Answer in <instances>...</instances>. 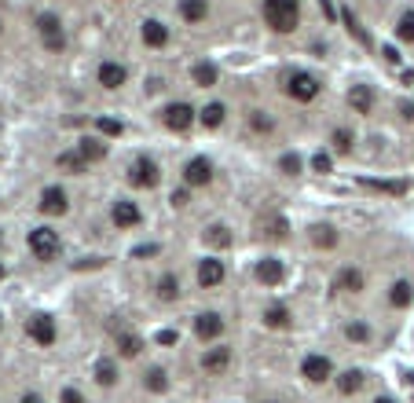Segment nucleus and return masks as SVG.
<instances>
[{
    "instance_id": "obj_15",
    "label": "nucleus",
    "mask_w": 414,
    "mask_h": 403,
    "mask_svg": "<svg viewBox=\"0 0 414 403\" xmlns=\"http://www.w3.org/2000/svg\"><path fill=\"white\" fill-rule=\"evenodd\" d=\"M125 77H128V74H125L121 62H103V67H99V85H103V88H110V92L125 85Z\"/></svg>"
},
{
    "instance_id": "obj_4",
    "label": "nucleus",
    "mask_w": 414,
    "mask_h": 403,
    "mask_svg": "<svg viewBox=\"0 0 414 403\" xmlns=\"http://www.w3.org/2000/svg\"><path fill=\"white\" fill-rule=\"evenodd\" d=\"M286 92H290V99H297V103H312V99L319 96V81H316V74H308V70L290 74Z\"/></svg>"
},
{
    "instance_id": "obj_17",
    "label": "nucleus",
    "mask_w": 414,
    "mask_h": 403,
    "mask_svg": "<svg viewBox=\"0 0 414 403\" xmlns=\"http://www.w3.org/2000/svg\"><path fill=\"white\" fill-rule=\"evenodd\" d=\"M198 282L205 286V290H209V286H220V282H224V264L213 261V257H209V261H202L198 264Z\"/></svg>"
},
{
    "instance_id": "obj_39",
    "label": "nucleus",
    "mask_w": 414,
    "mask_h": 403,
    "mask_svg": "<svg viewBox=\"0 0 414 403\" xmlns=\"http://www.w3.org/2000/svg\"><path fill=\"white\" fill-rule=\"evenodd\" d=\"M334 147H338L341 154L352 151V132H348V128H338V132H334Z\"/></svg>"
},
{
    "instance_id": "obj_46",
    "label": "nucleus",
    "mask_w": 414,
    "mask_h": 403,
    "mask_svg": "<svg viewBox=\"0 0 414 403\" xmlns=\"http://www.w3.org/2000/svg\"><path fill=\"white\" fill-rule=\"evenodd\" d=\"M381 55H385V62H399V51L396 48H381Z\"/></svg>"
},
{
    "instance_id": "obj_28",
    "label": "nucleus",
    "mask_w": 414,
    "mask_h": 403,
    "mask_svg": "<svg viewBox=\"0 0 414 403\" xmlns=\"http://www.w3.org/2000/svg\"><path fill=\"white\" fill-rule=\"evenodd\" d=\"M85 154V162H103L107 158V143H99V139H81V147H77Z\"/></svg>"
},
{
    "instance_id": "obj_44",
    "label": "nucleus",
    "mask_w": 414,
    "mask_h": 403,
    "mask_svg": "<svg viewBox=\"0 0 414 403\" xmlns=\"http://www.w3.org/2000/svg\"><path fill=\"white\" fill-rule=\"evenodd\" d=\"M154 253H158V246H136L132 250V257H154Z\"/></svg>"
},
{
    "instance_id": "obj_20",
    "label": "nucleus",
    "mask_w": 414,
    "mask_h": 403,
    "mask_svg": "<svg viewBox=\"0 0 414 403\" xmlns=\"http://www.w3.org/2000/svg\"><path fill=\"white\" fill-rule=\"evenodd\" d=\"M165 41H169V30L158 22V19H147L144 22V44H150V48H162Z\"/></svg>"
},
{
    "instance_id": "obj_21",
    "label": "nucleus",
    "mask_w": 414,
    "mask_h": 403,
    "mask_svg": "<svg viewBox=\"0 0 414 403\" xmlns=\"http://www.w3.org/2000/svg\"><path fill=\"white\" fill-rule=\"evenodd\" d=\"M205 11H209V4H205V0H180V15H184L187 22H202Z\"/></svg>"
},
{
    "instance_id": "obj_3",
    "label": "nucleus",
    "mask_w": 414,
    "mask_h": 403,
    "mask_svg": "<svg viewBox=\"0 0 414 403\" xmlns=\"http://www.w3.org/2000/svg\"><path fill=\"white\" fill-rule=\"evenodd\" d=\"M37 33H41V41H44V48L48 51H62L67 48V33H62V22L55 19V15H37Z\"/></svg>"
},
{
    "instance_id": "obj_27",
    "label": "nucleus",
    "mask_w": 414,
    "mask_h": 403,
    "mask_svg": "<svg viewBox=\"0 0 414 403\" xmlns=\"http://www.w3.org/2000/svg\"><path fill=\"white\" fill-rule=\"evenodd\" d=\"M191 77H195V85L209 88V85H216V67H213V62H195V70H191Z\"/></svg>"
},
{
    "instance_id": "obj_24",
    "label": "nucleus",
    "mask_w": 414,
    "mask_h": 403,
    "mask_svg": "<svg viewBox=\"0 0 414 403\" xmlns=\"http://www.w3.org/2000/svg\"><path fill=\"white\" fill-rule=\"evenodd\" d=\"M264 327H271V330H282V327H290V311L282 308V305H271V308L264 311Z\"/></svg>"
},
{
    "instance_id": "obj_52",
    "label": "nucleus",
    "mask_w": 414,
    "mask_h": 403,
    "mask_svg": "<svg viewBox=\"0 0 414 403\" xmlns=\"http://www.w3.org/2000/svg\"><path fill=\"white\" fill-rule=\"evenodd\" d=\"M0 279H4V264H0Z\"/></svg>"
},
{
    "instance_id": "obj_12",
    "label": "nucleus",
    "mask_w": 414,
    "mask_h": 403,
    "mask_svg": "<svg viewBox=\"0 0 414 403\" xmlns=\"http://www.w3.org/2000/svg\"><path fill=\"white\" fill-rule=\"evenodd\" d=\"M227 363H231V348L216 345V348H205L202 370H205V374H220V370H227Z\"/></svg>"
},
{
    "instance_id": "obj_19",
    "label": "nucleus",
    "mask_w": 414,
    "mask_h": 403,
    "mask_svg": "<svg viewBox=\"0 0 414 403\" xmlns=\"http://www.w3.org/2000/svg\"><path fill=\"white\" fill-rule=\"evenodd\" d=\"M114 337H118V352H121V356H128V359L139 356V348H144V341H139V337H136L132 330H118V327H114Z\"/></svg>"
},
{
    "instance_id": "obj_6",
    "label": "nucleus",
    "mask_w": 414,
    "mask_h": 403,
    "mask_svg": "<svg viewBox=\"0 0 414 403\" xmlns=\"http://www.w3.org/2000/svg\"><path fill=\"white\" fill-rule=\"evenodd\" d=\"M165 125H169L173 132H187V128L195 125V110H191L187 103H173V107H165Z\"/></svg>"
},
{
    "instance_id": "obj_7",
    "label": "nucleus",
    "mask_w": 414,
    "mask_h": 403,
    "mask_svg": "<svg viewBox=\"0 0 414 403\" xmlns=\"http://www.w3.org/2000/svg\"><path fill=\"white\" fill-rule=\"evenodd\" d=\"M128 180H132V184L136 187H158V165H154L150 158H139L136 165H132V176H128Z\"/></svg>"
},
{
    "instance_id": "obj_10",
    "label": "nucleus",
    "mask_w": 414,
    "mask_h": 403,
    "mask_svg": "<svg viewBox=\"0 0 414 403\" xmlns=\"http://www.w3.org/2000/svg\"><path fill=\"white\" fill-rule=\"evenodd\" d=\"M41 209L48 213V216H62L70 209V202H67V191L62 187H48L44 194H41Z\"/></svg>"
},
{
    "instance_id": "obj_11",
    "label": "nucleus",
    "mask_w": 414,
    "mask_h": 403,
    "mask_svg": "<svg viewBox=\"0 0 414 403\" xmlns=\"http://www.w3.org/2000/svg\"><path fill=\"white\" fill-rule=\"evenodd\" d=\"M330 359L327 356H304V363H301V374L308 381H327L330 378Z\"/></svg>"
},
{
    "instance_id": "obj_41",
    "label": "nucleus",
    "mask_w": 414,
    "mask_h": 403,
    "mask_svg": "<svg viewBox=\"0 0 414 403\" xmlns=\"http://www.w3.org/2000/svg\"><path fill=\"white\" fill-rule=\"evenodd\" d=\"M330 165H334V162H330V154H322V151L312 158V169H316V173H330Z\"/></svg>"
},
{
    "instance_id": "obj_23",
    "label": "nucleus",
    "mask_w": 414,
    "mask_h": 403,
    "mask_svg": "<svg viewBox=\"0 0 414 403\" xmlns=\"http://www.w3.org/2000/svg\"><path fill=\"white\" fill-rule=\"evenodd\" d=\"M224 103H209V107H205L202 114H198V121L205 125V128H220V125H224Z\"/></svg>"
},
{
    "instance_id": "obj_1",
    "label": "nucleus",
    "mask_w": 414,
    "mask_h": 403,
    "mask_svg": "<svg viewBox=\"0 0 414 403\" xmlns=\"http://www.w3.org/2000/svg\"><path fill=\"white\" fill-rule=\"evenodd\" d=\"M264 19L275 33H290L301 19V4L297 0H264Z\"/></svg>"
},
{
    "instance_id": "obj_8",
    "label": "nucleus",
    "mask_w": 414,
    "mask_h": 403,
    "mask_svg": "<svg viewBox=\"0 0 414 403\" xmlns=\"http://www.w3.org/2000/svg\"><path fill=\"white\" fill-rule=\"evenodd\" d=\"M184 180H187L191 187H205L213 180V165L205 162V158H191L187 169H184Z\"/></svg>"
},
{
    "instance_id": "obj_37",
    "label": "nucleus",
    "mask_w": 414,
    "mask_h": 403,
    "mask_svg": "<svg viewBox=\"0 0 414 403\" xmlns=\"http://www.w3.org/2000/svg\"><path fill=\"white\" fill-rule=\"evenodd\" d=\"M205 239H209V246H216V250H220V246H227L231 242V235H227V228H209V231H205Z\"/></svg>"
},
{
    "instance_id": "obj_31",
    "label": "nucleus",
    "mask_w": 414,
    "mask_h": 403,
    "mask_svg": "<svg viewBox=\"0 0 414 403\" xmlns=\"http://www.w3.org/2000/svg\"><path fill=\"white\" fill-rule=\"evenodd\" d=\"M158 297H162V301H176V297H180L176 275H162V279H158Z\"/></svg>"
},
{
    "instance_id": "obj_5",
    "label": "nucleus",
    "mask_w": 414,
    "mask_h": 403,
    "mask_svg": "<svg viewBox=\"0 0 414 403\" xmlns=\"http://www.w3.org/2000/svg\"><path fill=\"white\" fill-rule=\"evenodd\" d=\"M26 334L33 337L37 345H55V337H59V330H55V319L51 316H33L30 323H26Z\"/></svg>"
},
{
    "instance_id": "obj_49",
    "label": "nucleus",
    "mask_w": 414,
    "mask_h": 403,
    "mask_svg": "<svg viewBox=\"0 0 414 403\" xmlns=\"http://www.w3.org/2000/svg\"><path fill=\"white\" fill-rule=\"evenodd\" d=\"M19 403H44V400H41V396H33V393H30V396H22Z\"/></svg>"
},
{
    "instance_id": "obj_48",
    "label": "nucleus",
    "mask_w": 414,
    "mask_h": 403,
    "mask_svg": "<svg viewBox=\"0 0 414 403\" xmlns=\"http://www.w3.org/2000/svg\"><path fill=\"white\" fill-rule=\"evenodd\" d=\"M319 8H322V15H327V19H334V15H338V11H334V4H330V0H319Z\"/></svg>"
},
{
    "instance_id": "obj_45",
    "label": "nucleus",
    "mask_w": 414,
    "mask_h": 403,
    "mask_svg": "<svg viewBox=\"0 0 414 403\" xmlns=\"http://www.w3.org/2000/svg\"><path fill=\"white\" fill-rule=\"evenodd\" d=\"M62 403H85V400H81L77 388H67V393H62Z\"/></svg>"
},
{
    "instance_id": "obj_14",
    "label": "nucleus",
    "mask_w": 414,
    "mask_h": 403,
    "mask_svg": "<svg viewBox=\"0 0 414 403\" xmlns=\"http://www.w3.org/2000/svg\"><path fill=\"white\" fill-rule=\"evenodd\" d=\"M348 107H352L356 114H370V107H374L370 85H352V88H348Z\"/></svg>"
},
{
    "instance_id": "obj_18",
    "label": "nucleus",
    "mask_w": 414,
    "mask_h": 403,
    "mask_svg": "<svg viewBox=\"0 0 414 403\" xmlns=\"http://www.w3.org/2000/svg\"><path fill=\"white\" fill-rule=\"evenodd\" d=\"M282 275H286V271H282V264H279V261H271V257H264V261L257 264V279H261L264 286H279V282H282Z\"/></svg>"
},
{
    "instance_id": "obj_29",
    "label": "nucleus",
    "mask_w": 414,
    "mask_h": 403,
    "mask_svg": "<svg viewBox=\"0 0 414 403\" xmlns=\"http://www.w3.org/2000/svg\"><path fill=\"white\" fill-rule=\"evenodd\" d=\"M341 22H345V30L352 33L359 44H363V48H370V37H367V30H363V26L356 22V15H352V11H341Z\"/></svg>"
},
{
    "instance_id": "obj_36",
    "label": "nucleus",
    "mask_w": 414,
    "mask_h": 403,
    "mask_svg": "<svg viewBox=\"0 0 414 403\" xmlns=\"http://www.w3.org/2000/svg\"><path fill=\"white\" fill-rule=\"evenodd\" d=\"M345 337H348V341H367L370 330H367V323H348V327H345Z\"/></svg>"
},
{
    "instance_id": "obj_40",
    "label": "nucleus",
    "mask_w": 414,
    "mask_h": 403,
    "mask_svg": "<svg viewBox=\"0 0 414 403\" xmlns=\"http://www.w3.org/2000/svg\"><path fill=\"white\" fill-rule=\"evenodd\" d=\"M316 246H334V242H338V235H334V228H316Z\"/></svg>"
},
{
    "instance_id": "obj_32",
    "label": "nucleus",
    "mask_w": 414,
    "mask_h": 403,
    "mask_svg": "<svg viewBox=\"0 0 414 403\" xmlns=\"http://www.w3.org/2000/svg\"><path fill=\"white\" fill-rule=\"evenodd\" d=\"M411 297H414L411 282H396V286H393V293H389V301H393L396 308H407V305H411Z\"/></svg>"
},
{
    "instance_id": "obj_43",
    "label": "nucleus",
    "mask_w": 414,
    "mask_h": 403,
    "mask_svg": "<svg viewBox=\"0 0 414 403\" xmlns=\"http://www.w3.org/2000/svg\"><path fill=\"white\" fill-rule=\"evenodd\" d=\"M158 345H176V330H158Z\"/></svg>"
},
{
    "instance_id": "obj_30",
    "label": "nucleus",
    "mask_w": 414,
    "mask_h": 403,
    "mask_svg": "<svg viewBox=\"0 0 414 403\" xmlns=\"http://www.w3.org/2000/svg\"><path fill=\"white\" fill-rule=\"evenodd\" d=\"M338 388L345 396H352V393H359V388H363V374L359 370H345L341 378H338Z\"/></svg>"
},
{
    "instance_id": "obj_50",
    "label": "nucleus",
    "mask_w": 414,
    "mask_h": 403,
    "mask_svg": "<svg viewBox=\"0 0 414 403\" xmlns=\"http://www.w3.org/2000/svg\"><path fill=\"white\" fill-rule=\"evenodd\" d=\"M404 114H407V118H414V103H404Z\"/></svg>"
},
{
    "instance_id": "obj_42",
    "label": "nucleus",
    "mask_w": 414,
    "mask_h": 403,
    "mask_svg": "<svg viewBox=\"0 0 414 403\" xmlns=\"http://www.w3.org/2000/svg\"><path fill=\"white\" fill-rule=\"evenodd\" d=\"M250 121H253L257 132H268V128H271V121H268V118H261V110H253V118H250Z\"/></svg>"
},
{
    "instance_id": "obj_22",
    "label": "nucleus",
    "mask_w": 414,
    "mask_h": 403,
    "mask_svg": "<svg viewBox=\"0 0 414 403\" xmlns=\"http://www.w3.org/2000/svg\"><path fill=\"white\" fill-rule=\"evenodd\" d=\"M85 154L81 151H62L59 154V169H62V173H85Z\"/></svg>"
},
{
    "instance_id": "obj_13",
    "label": "nucleus",
    "mask_w": 414,
    "mask_h": 403,
    "mask_svg": "<svg viewBox=\"0 0 414 403\" xmlns=\"http://www.w3.org/2000/svg\"><path fill=\"white\" fill-rule=\"evenodd\" d=\"M334 290H341V293H359V290H363V271H359V268H341L338 279H334Z\"/></svg>"
},
{
    "instance_id": "obj_26",
    "label": "nucleus",
    "mask_w": 414,
    "mask_h": 403,
    "mask_svg": "<svg viewBox=\"0 0 414 403\" xmlns=\"http://www.w3.org/2000/svg\"><path fill=\"white\" fill-rule=\"evenodd\" d=\"M363 187L381 191V194H404V191H407L404 180H363Z\"/></svg>"
},
{
    "instance_id": "obj_35",
    "label": "nucleus",
    "mask_w": 414,
    "mask_h": 403,
    "mask_svg": "<svg viewBox=\"0 0 414 403\" xmlns=\"http://www.w3.org/2000/svg\"><path fill=\"white\" fill-rule=\"evenodd\" d=\"M96 128H99L103 136H121L125 132V125L114 121V118H96Z\"/></svg>"
},
{
    "instance_id": "obj_2",
    "label": "nucleus",
    "mask_w": 414,
    "mask_h": 403,
    "mask_svg": "<svg viewBox=\"0 0 414 403\" xmlns=\"http://www.w3.org/2000/svg\"><path fill=\"white\" fill-rule=\"evenodd\" d=\"M26 242H30V253L37 261H55L59 257V231H51V228H33Z\"/></svg>"
},
{
    "instance_id": "obj_38",
    "label": "nucleus",
    "mask_w": 414,
    "mask_h": 403,
    "mask_svg": "<svg viewBox=\"0 0 414 403\" xmlns=\"http://www.w3.org/2000/svg\"><path fill=\"white\" fill-rule=\"evenodd\" d=\"M279 169H282L286 176H297V173H301V158H297V154H282V158H279Z\"/></svg>"
},
{
    "instance_id": "obj_34",
    "label": "nucleus",
    "mask_w": 414,
    "mask_h": 403,
    "mask_svg": "<svg viewBox=\"0 0 414 403\" xmlns=\"http://www.w3.org/2000/svg\"><path fill=\"white\" fill-rule=\"evenodd\" d=\"M396 33H399V41H407V44H414V11H407L404 19H399V26H396Z\"/></svg>"
},
{
    "instance_id": "obj_9",
    "label": "nucleus",
    "mask_w": 414,
    "mask_h": 403,
    "mask_svg": "<svg viewBox=\"0 0 414 403\" xmlns=\"http://www.w3.org/2000/svg\"><path fill=\"white\" fill-rule=\"evenodd\" d=\"M195 334L202 337V341H213V337L224 334V319H220L216 311H202V316L195 319Z\"/></svg>"
},
{
    "instance_id": "obj_25",
    "label": "nucleus",
    "mask_w": 414,
    "mask_h": 403,
    "mask_svg": "<svg viewBox=\"0 0 414 403\" xmlns=\"http://www.w3.org/2000/svg\"><path fill=\"white\" fill-rule=\"evenodd\" d=\"M96 381L103 388H110L114 381H118V367H114V359H99L96 363Z\"/></svg>"
},
{
    "instance_id": "obj_16",
    "label": "nucleus",
    "mask_w": 414,
    "mask_h": 403,
    "mask_svg": "<svg viewBox=\"0 0 414 403\" xmlns=\"http://www.w3.org/2000/svg\"><path fill=\"white\" fill-rule=\"evenodd\" d=\"M114 224L118 228H136L139 224V205L136 202H114Z\"/></svg>"
},
{
    "instance_id": "obj_51",
    "label": "nucleus",
    "mask_w": 414,
    "mask_h": 403,
    "mask_svg": "<svg viewBox=\"0 0 414 403\" xmlns=\"http://www.w3.org/2000/svg\"><path fill=\"white\" fill-rule=\"evenodd\" d=\"M374 403H396V400H389V396H381V400H374Z\"/></svg>"
},
{
    "instance_id": "obj_33",
    "label": "nucleus",
    "mask_w": 414,
    "mask_h": 403,
    "mask_svg": "<svg viewBox=\"0 0 414 403\" xmlns=\"http://www.w3.org/2000/svg\"><path fill=\"white\" fill-rule=\"evenodd\" d=\"M150 393H165V388H169V378H165V370L162 367H154L150 374H147V381H144Z\"/></svg>"
},
{
    "instance_id": "obj_47",
    "label": "nucleus",
    "mask_w": 414,
    "mask_h": 403,
    "mask_svg": "<svg viewBox=\"0 0 414 403\" xmlns=\"http://www.w3.org/2000/svg\"><path fill=\"white\" fill-rule=\"evenodd\" d=\"M169 202H173V205H187V191H173Z\"/></svg>"
}]
</instances>
